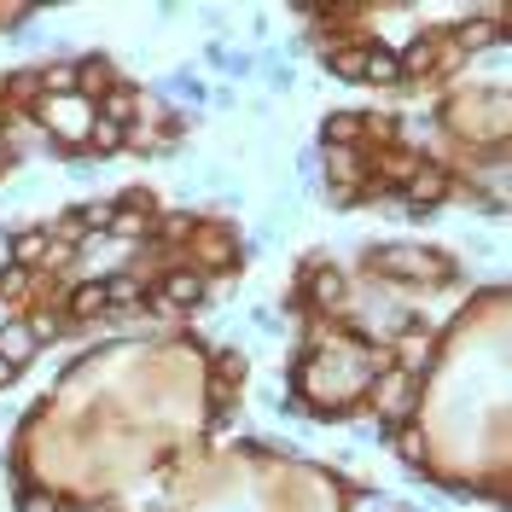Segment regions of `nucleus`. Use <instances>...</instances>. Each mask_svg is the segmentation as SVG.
<instances>
[{
  "label": "nucleus",
  "instance_id": "nucleus-1",
  "mask_svg": "<svg viewBox=\"0 0 512 512\" xmlns=\"http://www.w3.org/2000/svg\"><path fill=\"white\" fill-rule=\"evenodd\" d=\"M367 268L384 274V280H425V286H443V280L460 274L448 251H425V245H384V251L373 245L367 251Z\"/></svg>",
  "mask_w": 512,
  "mask_h": 512
},
{
  "label": "nucleus",
  "instance_id": "nucleus-2",
  "mask_svg": "<svg viewBox=\"0 0 512 512\" xmlns=\"http://www.w3.org/2000/svg\"><path fill=\"white\" fill-rule=\"evenodd\" d=\"M35 117H41V128H47L53 140H64V152H70V158H88V134H94V99H82V94L41 99V105H35Z\"/></svg>",
  "mask_w": 512,
  "mask_h": 512
},
{
  "label": "nucleus",
  "instance_id": "nucleus-3",
  "mask_svg": "<svg viewBox=\"0 0 512 512\" xmlns=\"http://www.w3.org/2000/svg\"><path fill=\"white\" fill-rule=\"evenodd\" d=\"M361 396H367V408H373L384 425H402V419H414V408H419V379L402 373V367H384V373L367 379Z\"/></svg>",
  "mask_w": 512,
  "mask_h": 512
},
{
  "label": "nucleus",
  "instance_id": "nucleus-4",
  "mask_svg": "<svg viewBox=\"0 0 512 512\" xmlns=\"http://www.w3.org/2000/svg\"><path fill=\"white\" fill-rule=\"evenodd\" d=\"M187 268H198L204 280H216V274H233L239 268V233L227 222H198L192 227V245H187Z\"/></svg>",
  "mask_w": 512,
  "mask_h": 512
},
{
  "label": "nucleus",
  "instance_id": "nucleus-5",
  "mask_svg": "<svg viewBox=\"0 0 512 512\" xmlns=\"http://www.w3.org/2000/svg\"><path fill=\"white\" fill-rule=\"evenodd\" d=\"M350 303V280L332 268V262H309L303 280H297V303L291 309H315V315H344Z\"/></svg>",
  "mask_w": 512,
  "mask_h": 512
},
{
  "label": "nucleus",
  "instance_id": "nucleus-6",
  "mask_svg": "<svg viewBox=\"0 0 512 512\" xmlns=\"http://www.w3.org/2000/svg\"><path fill=\"white\" fill-rule=\"evenodd\" d=\"M448 192H454V169L437 158H419V169L402 181V204H408V216H431V210H443L448 204Z\"/></svg>",
  "mask_w": 512,
  "mask_h": 512
},
{
  "label": "nucleus",
  "instance_id": "nucleus-7",
  "mask_svg": "<svg viewBox=\"0 0 512 512\" xmlns=\"http://www.w3.org/2000/svg\"><path fill=\"white\" fill-rule=\"evenodd\" d=\"M204 297H210V280H204L198 268H187V262L169 268V274L158 280V303L163 309H204Z\"/></svg>",
  "mask_w": 512,
  "mask_h": 512
},
{
  "label": "nucleus",
  "instance_id": "nucleus-8",
  "mask_svg": "<svg viewBox=\"0 0 512 512\" xmlns=\"http://www.w3.org/2000/svg\"><path fill=\"white\" fill-rule=\"evenodd\" d=\"M70 326H94V320L111 315V303H105V280H82V286L64 297V309H59Z\"/></svg>",
  "mask_w": 512,
  "mask_h": 512
},
{
  "label": "nucleus",
  "instance_id": "nucleus-9",
  "mask_svg": "<svg viewBox=\"0 0 512 512\" xmlns=\"http://www.w3.org/2000/svg\"><path fill=\"white\" fill-rule=\"evenodd\" d=\"M94 117H99V123L128 128L134 117H140V88H128V82H111V88L94 99Z\"/></svg>",
  "mask_w": 512,
  "mask_h": 512
},
{
  "label": "nucleus",
  "instance_id": "nucleus-10",
  "mask_svg": "<svg viewBox=\"0 0 512 512\" xmlns=\"http://www.w3.org/2000/svg\"><path fill=\"white\" fill-rule=\"evenodd\" d=\"M35 350H41V344H35V332L24 326V320H12V315L0 320V355H6L18 373H24V367L35 361Z\"/></svg>",
  "mask_w": 512,
  "mask_h": 512
},
{
  "label": "nucleus",
  "instance_id": "nucleus-11",
  "mask_svg": "<svg viewBox=\"0 0 512 512\" xmlns=\"http://www.w3.org/2000/svg\"><path fill=\"white\" fill-rule=\"evenodd\" d=\"M105 303H111V315L140 309V303H146V280H140V274H105Z\"/></svg>",
  "mask_w": 512,
  "mask_h": 512
},
{
  "label": "nucleus",
  "instance_id": "nucleus-12",
  "mask_svg": "<svg viewBox=\"0 0 512 512\" xmlns=\"http://www.w3.org/2000/svg\"><path fill=\"white\" fill-rule=\"evenodd\" d=\"M361 134H367V117H361V111H332V117L320 123V140H326V146H361Z\"/></svg>",
  "mask_w": 512,
  "mask_h": 512
},
{
  "label": "nucleus",
  "instance_id": "nucleus-13",
  "mask_svg": "<svg viewBox=\"0 0 512 512\" xmlns=\"http://www.w3.org/2000/svg\"><path fill=\"white\" fill-rule=\"evenodd\" d=\"M245 379V355L239 350H216V379H210V396H216V402H233V384Z\"/></svg>",
  "mask_w": 512,
  "mask_h": 512
},
{
  "label": "nucleus",
  "instance_id": "nucleus-14",
  "mask_svg": "<svg viewBox=\"0 0 512 512\" xmlns=\"http://www.w3.org/2000/svg\"><path fill=\"white\" fill-rule=\"evenodd\" d=\"M361 82H373V88H396V82H402V59H396L390 47H367Z\"/></svg>",
  "mask_w": 512,
  "mask_h": 512
},
{
  "label": "nucleus",
  "instance_id": "nucleus-15",
  "mask_svg": "<svg viewBox=\"0 0 512 512\" xmlns=\"http://www.w3.org/2000/svg\"><path fill=\"white\" fill-rule=\"evenodd\" d=\"M111 88V59H82L76 64V94L82 99H99Z\"/></svg>",
  "mask_w": 512,
  "mask_h": 512
},
{
  "label": "nucleus",
  "instance_id": "nucleus-16",
  "mask_svg": "<svg viewBox=\"0 0 512 512\" xmlns=\"http://www.w3.org/2000/svg\"><path fill=\"white\" fill-rule=\"evenodd\" d=\"M396 59H402V82H408V76H431V70H437V41H431V35H419L414 47H408V53H396Z\"/></svg>",
  "mask_w": 512,
  "mask_h": 512
},
{
  "label": "nucleus",
  "instance_id": "nucleus-17",
  "mask_svg": "<svg viewBox=\"0 0 512 512\" xmlns=\"http://www.w3.org/2000/svg\"><path fill=\"white\" fill-rule=\"evenodd\" d=\"M390 443H396V454H402V466H414V472L431 466V443H425V431H390Z\"/></svg>",
  "mask_w": 512,
  "mask_h": 512
},
{
  "label": "nucleus",
  "instance_id": "nucleus-18",
  "mask_svg": "<svg viewBox=\"0 0 512 512\" xmlns=\"http://www.w3.org/2000/svg\"><path fill=\"white\" fill-rule=\"evenodd\" d=\"M12 501H18V512H70L59 495H53V489H41V483H24Z\"/></svg>",
  "mask_w": 512,
  "mask_h": 512
},
{
  "label": "nucleus",
  "instance_id": "nucleus-19",
  "mask_svg": "<svg viewBox=\"0 0 512 512\" xmlns=\"http://www.w3.org/2000/svg\"><path fill=\"white\" fill-rule=\"evenodd\" d=\"M326 64H332V76H344V82H361L367 47H332V53H326Z\"/></svg>",
  "mask_w": 512,
  "mask_h": 512
},
{
  "label": "nucleus",
  "instance_id": "nucleus-20",
  "mask_svg": "<svg viewBox=\"0 0 512 512\" xmlns=\"http://www.w3.org/2000/svg\"><path fill=\"white\" fill-rule=\"evenodd\" d=\"M88 152H123V128H117V123H99V117H94V134H88Z\"/></svg>",
  "mask_w": 512,
  "mask_h": 512
},
{
  "label": "nucleus",
  "instance_id": "nucleus-21",
  "mask_svg": "<svg viewBox=\"0 0 512 512\" xmlns=\"http://www.w3.org/2000/svg\"><path fill=\"white\" fill-rule=\"evenodd\" d=\"M169 94H181V99L198 105V99H204V82H198V76H169Z\"/></svg>",
  "mask_w": 512,
  "mask_h": 512
},
{
  "label": "nucleus",
  "instance_id": "nucleus-22",
  "mask_svg": "<svg viewBox=\"0 0 512 512\" xmlns=\"http://www.w3.org/2000/svg\"><path fill=\"white\" fill-rule=\"evenodd\" d=\"M6 384H18V367H12V361L0 355V390H6Z\"/></svg>",
  "mask_w": 512,
  "mask_h": 512
},
{
  "label": "nucleus",
  "instance_id": "nucleus-23",
  "mask_svg": "<svg viewBox=\"0 0 512 512\" xmlns=\"http://www.w3.org/2000/svg\"><path fill=\"white\" fill-rule=\"evenodd\" d=\"M6 268H12V245H6V239H0V274H6Z\"/></svg>",
  "mask_w": 512,
  "mask_h": 512
}]
</instances>
